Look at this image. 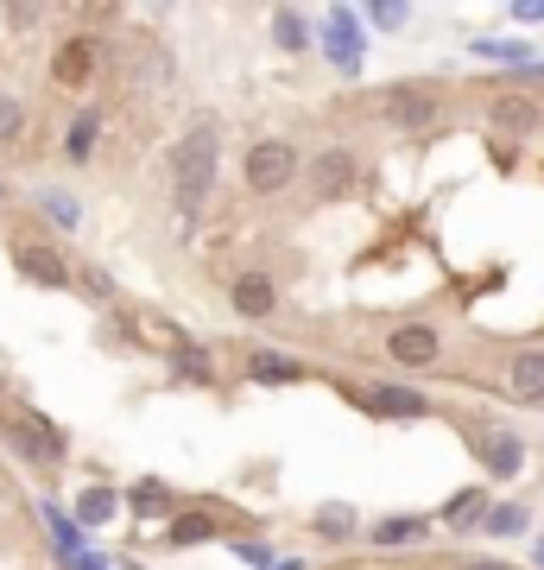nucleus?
Returning a JSON list of instances; mask_svg holds the SVG:
<instances>
[{"label": "nucleus", "mask_w": 544, "mask_h": 570, "mask_svg": "<svg viewBox=\"0 0 544 570\" xmlns=\"http://www.w3.org/2000/svg\"><path fill=\"white\" fill-rule=\"evenodd\" d=\"M348 184H355V159H348L343 146H329V153L310 165V190H317V197H348Z\"/></svg>", "instance_id": "obj_9"}, {"label": "nucleus", "mask_w": 544, "mask_h": 570, "mask_svg": "<svg viewBox=\"0 0 544 570\" xmlns=\"http://www.w3.org/2000/svg\"><path fill=\"white\" fill-rule=\"evenodd\" d=\"M317 527H323V532H348L355 520H348V508H329V513H317Z\"/></svg>", "instance_id": "obj_26"}, {"label": "nucleus", "mask_w": 544, "mask_h": 570, "mask_svg": "<svg viewBox=\"0 0 544 570\" xmlns=\"http://www.w3.org/2000/svg\"><path fill=\"white\" fill-rule=\"evenodd\" d=\"M494 121L513 127V134H532V127H538V108H532V102H513V96H501V102H494Z\"/></svg>", "instance_id": "obj_14"}, {"label": "nucleus", "mask_w": 544, "mask_h": 570, "mask_svg": "<svg viewBox=\"0 0 544 570\" xmlns=\"http://www.w3.org/2000/svg\"><path fill=\"white\" fill-rule=\"evenodd\" d=\"M538 558H544V551H538Z\"/></svg>", "instance_id": "obj_30"}, {"label": "nucleus", "mask_w": 544, "mask_h": 570, "mask_svg": "<svg viewBox=\"0 0 544 570\" xmlns=\"http://www.w3.org/2000/svg\"><path fill=\"white\" fill-rule=\"evenodd\" d=\"M20 134H26V102L0 89V146H7V140H20Z\"/></svg>", "instance_id": "obj_19"}, {"label": "nucleus", "mask_w": 544, "mask_h": 570, "mask_svg": "<svg viewBox=\"0 0 544 570\" xmlns=\"http://www.w3.org/2000/svg\"><path fill=\"white\" fill-rule=\"evenodd\" d=\"M133 508H140V513H165V508H171V494H165L159 482H146V489L133 494Z\"/></svg>", "instance_id": "obj_24"}, {"label": "nucleus", "mask_w": 544, "mask_h": 570, "mask_svg": "<svg viewBox=\"0 0 544 570\" xmlns=\"http://www.w3.org/2000/svg\"><path fill=\"white\" fill-rule=\"evenodd\" d=\"M374 26H405V7H374Z\"/></svg>", "instance_id": "obj_27"}, {"label": "nucleus", "mask_w": 544, "mask_h": 570, "mask_svg": "<svg viewBox=\"0 0 544 570\" xmlns=\"http://www.w3.org/2000/svg\"><path fill=\"white\" fill-rule=\"evenodd\" d=\"M216 153H222V127L216 121H197L171 146V197H178L184 216H197L209 184H216Z\"/></svg>", "instance_id": "obj_1"}, {"label": "nucleus", "mask_w": 544, "mask_h": 570, "mask_svg": "<svg viewBox=\"0 0 544 570\" xmlns=\"http://www.w3.org/2000/svg\"><path fill=\"white\" fill-rule=\"evenodd\" d=\"M405 539H424V520H380L374 527V546H405Z\"/></svg>", "instance_id": "obj_20"}, {"label": "nucleus", "mask_w": 544, "mask_h": 570, "mask_svg": "<svg viewBox=\"0 0 544 570\" xmlns=\"http://www.w3.org/2000/svg\"><path fill=\"white\" fill-rule=\"evenodd\" d=\"M0 197H7V190H0Z\"/></svg>", "instance_id": "obj_29"}, {"label": "nucleus", "mask_w": 544, "mask_h": 570, "mask_svg": "<svg viewBox=\"0 0 544 570\" xmlns=\"http://www.w3.org/2000/svg\"><path fill=\"white\" fill-rule=\"evenodd\" d=\"M39 204H44V216H51V223H63V228L82 223V204L70 197V190H39Z\"/></svg>", "instance_id": "obj_15"}, {"label": "nucleus", "mask_w": 544, "mask_h": 570, "mask_svg": "<svg viewBox=\"0 0 544 570\" xmlns=\"http://www.w3.org/2000/svg\"><path fill=\"white\" fill-rule=\"evenodd\" d=\"M437 348H444V336H437L431 324H399L393 336H386V355H393L399 367H431Z\"/></svg>", "instance_id": "obj_5"}, {"label": "nucleus", "mask_w": 544, "mask_h": 570, "mask_svg": "<svg viewBox=\"0 0 544 570\" xmlns=\"http://www.w3.org/2000/svg\"><path fill=\"white\" fill-rule=\"evenodd\" d=\"M355 406L374 412V419H431V400L412 387H367V393H355Z\"/></svg>", "instance_id": "obj_6"}, {"label": "nucleus", "mask_w": 544, "mask_h": 570, "mask_svg": "<svg viewBox=\"0 0 544 570\" xmlns=\"http://www.w3.org/2000/svg\"><path fill=\"white\" fill-rule=\"evenodd\" d=\"M13 266L32 285H70V261L51 242H39V235H13Z\"/></svg>", "instance_id": "obj_3"}, {"label": "nucleus", "mask_w": 544, "mask_h": 570, "mask_svg": "<svg viewBox=\"0 0 544 570\" xmlns=\"http://www.w3.org/2000/svg\"><path fill=\"white\" fill-rule=\"evenodd\" d=\"M329 51H336L343 63H355V26H348V13H336V20H329Z\"/></svg>", "instance_id": "obj_22"}, {"label": "nucleus", "mask_w": 544, "mask_h": 570, "mask_svg": "<svg viewBox=\"0 0 544 570\" xmlns=\"http://www.w3.org/2000/svg\"><path fill=\"white\" fill-rule=\"evenodd\" d=\"M108 513H115V494H108V489H89V494H77V520H82V527H101Z\"/></svg>", "instance_id": "obj_18"}, {"label": "nucleus", "mask_w": 544, "mask_h": 570, "mask_svg": "<svg viewBox=\"0 0 544 570\" xmlns=\"http://www.w3.org/2000/svg\"><path fill=\"white\" fill-rule=\"evenodd\" d=\"M291 178H298V146L291 140L247 146V190H254V197H279Z\"/></svg>", "instance_id": "obj_2"}, {"label": "nucleus", "mask_w": 544, "mask_h": 570, "mask_svg": "<svg viewBox=\"0 0 544 570\" xmlns=\"http://www.w3.org/2000/svg\"><path fill=\"white\" fill-rule=\"evenodd\" d=\"M171 367H178L184 381H209V374H216V367H209V355H202L197 343H178V348H171Z\"/></svg>", "instance_id": "obj_16"}, {"label": "nucleus", "mask_w": 544, "mask_h": 570, "mask_svg": "<svg viewBox=\"0 0 544 570\" xmlns=\"http://www.w3.org/2000/svg\"><path fill=\"white\" fill-rule=\"evenodd\" d=\"M89 140H96V115H82V121L70 127V140H63V153H70V159H89Z\"/></svg>", "instance_id": "obj_23"}, {"label": "nucleus", "mask_w": 544, "mask_h": 570, "mask_svg": "<svg viewBox=\"0 0 544 570\" xmlns=\"http://www.w3.org/2000/svg\"><path fill=\"white\" fill-rule=\"evenodd\" d=\"M449 527H468V520H487V494L482 489H463L456 501H449V513H444Z\"/></svg>", "instance_id": "obj_17"}, {"label": "nucleus", "mask_w": 544, "mask_h": 570, "mask_svg": "<svg viewBox=\"0 0 544 570\" xmlns=\"http://www.w3.org/2000/svg\"><path fill=\"white\" fill-rule=\"evenodd\" d=\"M273 32H279L285 51H304V20L291 13V7H279V13H273Z\"/></svg>", "instance_id": "obj_21"}, {"label": "nucleus", "mask_w": 544, "mask_h": 570, "mask_svg": "<svg viewBox=\"0 0 544 570\" xmlns=\"http://www.w3.org/2000/svg\"><path fill=\"white\" fill-rule=\"evenodd\" d=\"M513 393L520 400H544V348H520L513 355Z\"/></svg>", "instance_id": "obj_11"}, {"label": "nucleus", "mask_w": 544, "mask_h": 570, "mask_svg": "<svg viewBox=\"0 0 544 570\" xmlns=\"http://www.w3.org/2000/svg\"><path fill=\"white\" fill-rule=\"evenodd\" d=\"M487 527H494V532H520L525 527V508H494V513H487Z\"/></svg>", "instance_id": "obj_25"}, {"label": "nucleus", "mask_w": 544, "mask_h": 570, "mask_svg": "<svg viewBox=\"0 0 544 570\" xmlns=\"http://www.w3.org/2000/svg\"><path fill=\"white\" fill-rule=\"evenodd\" d=\"M468 570H506V564H494V558H482V564H468Z\"/></svg>", "instance_id": "obj_28"}, {"label": "nucleus", "mask_w": 544, "mask_h": 570, "mask_svg": "<svg viewBox=\"0 0 544 570\" xmlns=\"http://www.w3.org/2000/svg\"><path fill=\"white\" fill-rule=\"evenodd\" d=\"M386 121L393 127H424V121H437V108H444V96L437 89H418V82H405V89H386Z\"/></svg>", "instance_id": "obj_4"}, {"label": "nucleus", "mask_w": 544, "mask_h": 570, "mask_svg": "<svg viewBox=\"0 0 544 570\" xmlns=\"http://www.w3.org/2000/svg\"><path fill=\"white\" fill-rule=\"evenodd\" d=\"M202 539H216V520L209 513H178L171 520V546H202Z\"/></svg>", "instance_id": "obj_13"}, {"label": "nucleus", "mask_w": 544, "mask_h": 570, "mask_svg": "<svg viewBox=\"0 0 544 570\" xmlns=\"http://www.w3.org/2000/svg\"><path fill=\"white\" fill-rule=\"evenodd\" d=\"M475 450H482V463H487V475H520V438L513 431H501V425H475Z\"/></svg>", "instance_id": "obj_7"}, {"label": "nucleus", "mask_w": 544, "mask_h": 570, "mask_svg": "<svg viewBox=\"0 0 544 570\" xmlns=\"http://www.w3.org/2000/svg\"><path fill=\"white\" fill-rule=\"evenodd\" d=\"M273 305H279V285L266 279V273H241L235 279V311L241 317H273Z\"/></svg>", "instance_id": "obj_10"}, {"label": "nucleus", "mask_w": 544, "mask_h": 570, "mask_svg": "<svg viewBox=\"0 0 544 570\" xmlns=\"http://www.w3.org/2000/svg\"><path fill=\"white\" fill-rule=\"evenodd\" d=\"M247 374L260 381V387H285V381H298V362H285V355H247Z\"/></svg>", "instance_id": "obj_12"}, {"label": "nucleus", "mask_w": 544, "mask_h": 570, "mask_svg": "<svg viewBox=\"0 0 544 570\" xmlns=\"http://www.w3.org/2000/svg\"><path fill=\"white\" fill-rule=\"evenodd\" d=\"M89 70H96V39H63L58 58H51V77H58L63 89H82Z\"/></svg>", "instance_id": "obj_8"}]
</instances>
